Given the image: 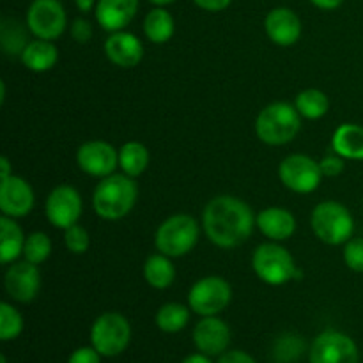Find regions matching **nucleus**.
Masks as SVG:
<instances>
[{"label": "nucleus", "mask_w": 363, "mask_h": 363, "mask_svg": "<svg viewBox=\"0 0 363 363\" xmlns=\"http://www.w3.org/2000/svg\"><path fill=\"white\" fill-rule=\"evenodd\" d=\"M202 225L213 245L220 248H236L252 236L257 223L247 202L233 195H218L204 208Z\"/></svg>", "instance_id": "f257e3e1"}, {"label": "nucleus", "mask_w": 363, "mask_h": 363, "mask_svg": "<svg viewBox=\"0 0 363 363\" xmlns=\"http://www.w3.org/2000/svg\"><path fill=\"white\" fill-rule=\"evenodd\" d=\"M138 186L133 177L116 174L103 177L92 195V208L103 220H121L135 208Z\"/></svg>", "instance_id": "f03ea898"}, {"label": "nucleus", "mask_w": 363, "mask_h": 363, "mask_svg": "<svg viewBox=\"0 0 363 363\" xmlns=\"http://www.w3.org/2000/svg\"><path fill=\"white\" fill-rule=\"evenodd\" d=\"M301 128V116L296 106L277 101L264 106L255 121V133L268 145L289 144Z\"/></svg>", "instance_id": "7ed1b4c3"}, {"label": "nucleus", "mask_w": 363, "mask_h": 363, "mask_svg": "<svg viewBox=\"0 0 363 363\" xmlns=\"http://www.w3.org/2000/svg\"><path fill=\"white\" fill-rule=\"evenodd\" d=\"M311 225L315 236L332 247L347 243L354 233V220L350 209L335 201H325L315 206Z\"/></svg>", "instance_id": "20e7f679"}, {"label": "nucleus", "mask_w": 363, "mask_h": 363, "mask_svg": "<svg viewBox=\"0 0 363 363\" xmlns=\"http://www.w3.org/2000/svg\"><path fill=\"white\" fill-rule=\"evenodd\" d=\"M255 275L268 286H284L300 277V268L289 250L279 243H262L252 257Z\"/></svg>", "instance_id": "39448f33"}, {"label": "nucleus", "mask_w": 363, "mask_h": 363, "mask_svg": "<svg viewBox=\"0 0 363 363\" xmlns=\"http://www.w3.org/2000/svg\"><path fill=\"white\" fill-rule=\"evenodd\" d=\"M199 241V223L190 215H174L160 223L155 234V245L160 254L183 257L195 248Z\"/></svg>", "instance_id": "423d86ee"}, {"label": "nucleus", "mask_w": 363, "mask_h": 363, "mask_svg": "<svg viewBox=\"0 0 363 363\" xmlns=\"http://www.w3.org/2000/svg\"><path fill=\"white\" fill-rule=\"evenodd\" d=\"M131 340V326L123 314L105 312L91 328V344L101 357L113 358L126 351Z\"/></svg>", "instance_id": "0eeeda50"}, {"label": "nucleus", "mask_w": 363, "mask_h": 363, "mask_svg": "<svg viewBox=\"0 0 363 363\" xmlns=\"http://www.w3.org/2000/svg\"><path fill=\"white\" fill-rule=\"evenodd\" d=\"M230 298L233 289L225 279L215 275L204 277L191 286L188 293V307L202 318L218 315L229 307Z\"/></svg>", "instance_id": "6e6552de"}, {"label": "nucleus", "mask_w": 363, "mask_h": 363, "mask_svg": "<svg viewBox=\"0 0 363 363\" xmlns=\"http://www.w3.org/2000/svg\"><path fill=\"white\" fill-rule=\"evenodd\" d=\"M308 360L311 363H358L360 353L357 342L350 335L326 330L312 342Z\"/></svg>", "instance_id": "1a4fd4ad"}, {"label": "nucleus", "mask_w": 363, "mask_h": 363, "mask_svg": "<svg viewBox=\"0 0 363 363\" xmlns=\"http://www.w3.org/2000/svg\"><path fill=\"white\" fill-rule=\"evenodd\" d=\"M279 177L284 186L296 194H311L321 184L323 176L319 162L307 155H291L282 160L279 167Z\"/></svg>", "instance_id": "9d476101"}, {"label": "nucleus", "mask_w": 363, "mask_h": 363, "mask_svg": "<svg viewBox=\"0 0 363 363\" xmlns=\"http://www.w3.org/2000/svg\"><path fill=\"white\" fill-rule=\"evenodd\" d=\"M67 18L59 0H34L27 11V28L38 39L60 38L66 30Z\"/></svg>", "instance_id": "9b49d317"}, {"label": "nucleus", "mask_w": 363, "mask_h": 363, "mask_svg": "<svg viewBox=\"0 0 363 363\" xmlns=\"http://www.w3.org/2000/svg\"><path fill=\"white\" fill-rule=\"evenodd\" d=\"M82 208H84V204H82L80 194L67 184L53 188L45 204L48 222L62 230L78 223L82 216Z\"/></svg>", "instance_id": "f8f14e48"}, {"label": "nucleus", "mask_w": 363, "mask_h": 363, "mask_svg": "<svg viewBox=\"0 0 363 363\" xmlns=\"http://www.w3.org/2000/svg\"><path fill=\"white\" fill-rule=\"evenodd\" d=\"M77 163L85 174L103 179L112 176L116 167L119 165V151H116V147L108 142H85L77 151Z\"/></svg>", "instance_id": "ddd939ff"}, {"label": "nucleus", "mask_w": 363, "mask_h": 363, "mask_svg": "<svg viewBox=\"0 0 363 363\" xmlns=\"http://www.w3.org/2000/svg\"><path fill=\"white\" fill-rule=\"evenodd\" d=\"M4 286L14 301H20V303L32 301L41 289V273H39L38 264H32L28 261L14 262L7 268Z\"/></svg>", "instance_id": "4468645a"}, {"label": "nucleus", "mask_w": 363, "mask_h": 363, "mask_svg": "<svg viewBox=\"0 0 363 363\" xmlns=\"http://www.w3.org/2000/svg\"><path fill=\"white\" fill-rule=\"evenodd\" d=\"M34 208V190L20 176H9L0 184V209L4 216L21 218Z\"/></svg>", "instance_id": "2eb2a0df"}, {"label": "nucleus", "mask_w": 363, "mask_h": 363, "mask_svg": "<svg viewBox=\"0 0 363 363\" xmlns=\"http://www.w3.org/2000/svg\"><path fill=\"white\" fill-rule=\"evenodd\" d=\"M194 344L208 357H222L230 344L229 326L216 315L202 318L194 328Z\"/></svg>", "instance_id": "dca6fc26"}, {"label": "nucleus", "mask_w": 363, "mask_h": 363, "mask_svg": "<svg viewBox=\"0 0 363 363\" xmlns=\"http://www.w3.org/2000/svg\"><path fill=\"white\" fill-rule=\"evenodd\" d=\"M264 30L275 45L291 46L300 39L301 21L294 11L287 7H277L266 16Z\"/></svg>", "instance_id": "f3484780"}, {"label": "nucleus", "mask_w": 363, "mask_h": 363, "mask_svg": "<svg viewBox=\"0 0 363 363\" xmlns=\"http://www.w3.org/2000/svg\"><path fill=\"white\" fill-rule=\"evenodd\" d=\"M105 53L112 64L119 67H135L144 57V46L140 39L131 32H112L105 41Z\"/></svg>", "instance_id": "a211bd4d"}, {"label": "nucleus", "mask_w": 363, "mask_h": 363, "mask_svg": "<svg viewBox=\"0 0 363 363\" xmlns=\"http://www.w3.org/2000/svg\"><path fill=\"white\" fill-rule=\"evenodd\" d=\"M138 11V0H98L96 20L105 30L119 32L131 23Z\"/></svg>", "instance_id": "6ab92c4d"}, {"label": "nucleus", "mask_w": 363, "mask_h": 363, "mask_svg": "<svg viewBox=\"0 0 363 363\" xmlns=\"http://www.w3.org/2000/svg\"><path fill=\"white\" fill-rule=\"evenodd\" d=\"M259 230L264 234L266 238L273 241H286L296 230V220H294L293 213L287 211L284 208H266L255 218Z\"/></svg>", "instance_id": "aec40b11"}, {"label": "nucleus", "mask_w": 363, "mask_h": 363, "mask_svg": "<svg viewBox=\"0 0 363 363\" xmlns=\"http://www.w3.org/2000/svg\"><path fill=\"white\" fill-rule=\"evenodd\" d=\"M20 59L27 69L35 71V73H45L57 64L59 50L48 39H34V41L28 43Z\"/></svg>", "instance_id": "412c9836"}, {"label": "nucleus", "mask_w": 363, "mask_h": 363, "mask_svg": "<svg viewBox=\"0 0 363 363\" xmlns=\"http://www.w3.org/2000/svg\"><path fill=\"white\" fill-rule=\"evenodd\" d=\"M332 147L344 160H363V126L347 123L337 128Z\"/></svg>", "instance_id": "4be33fe9"}, {"label": "nucleus", "mask_w": 363, "mask_h": 363, "mask_svg": "<svg viewBox=\"0 0 363 363\" xmlns=\"http://www.w3.org/2000/svg\"><path fill=\"white\" fill-rule=\"evenodd\" d=\"M23 230L14 222V218L2 216L0 218V261L2 264H11L16 261L25 248Z\"/></svg>", "instance_id": "5701e85b"}, {"label": "nucleus", "mask_w": 363, "mask_h": 363, "mask_svg": "<svg viewBox=\"0 0 363 363\" xmlns=\"http://www.w3.org/2000/svg\"><path fill=\"white\" fill-rule=\"evenodd\" d=\"M144 279L155 289H167L176 280V268L165 254H155L147 257L144 264Z\"/></svg>", "instance_id": "b1692460"}, {"label": "nucleus", "mask_w": 363, "mask_h": 363, "mask_svg": "<svg viewBox=\"0 0 363 363\" xmlns=\"http://www.w3.org/2000/svg\"><path fill=\"white\" fill-rule=\"evenodd\" d=\"M174 18L163 7H156V9L149 11L147 16L144 20V34L145 38L156 45H163L169 41L174 35Z\"/></svg>", "instance_id": "393cba45"}, {"label": "nucleus", "mask_w": 363, "mask_h": 363, "mask_svg": "<svg viewBox=\"0 0 363 363\" xmlns=\"http://www.w3.org/2000/svg\"><path fill=\"white\" fill-rule=\"evenodd\" d=\"M149 165V151L140 142H128L119 149V167L123 174L138 177L145 172Z\"/></svg>", "instance_id": "a878e982"}, {"label": "nucleus", "mask_w": 363, "mask_h": 363, "mask_svg": "<svg viewBox=\"0 0 363 363\" xmlns=\"http://www.w3.org/2000/svg\"><path fill=\"white\" fill-rule=\"evenodd\" d=\"M294 106L300 112L301 117L311 121L321 119L323 116H326L330 108L328 96L325 94L319 89H305L300 94L296 96V101H294Z\"/></svg>", "instance_id": "bb28decb"}, {"label": "nucleus", "mask_w": 363, "mask_h": 363, "mask_svg": "<svg viewBox=\"0 0 363 363\" xmlns=\"http://www.w3.org/2000/svg\"><path fill=\"white\" fill-rule=\"evenodd\" d=\"M0 43H2L4 52L13 57L21 55L30 41H27V30L20 21L6 18L0 25Z\"/></svg>", "instance_id": "cd10ccee"}, {"label": "nucleus", "mask_w": 363, "mask_h": 363, "mask_svg": "<svg viewBox=\"0 0 363 363\" xmlns=\"http://www.w3.org/2000/svg\"><path fill=\"white\" fill-rule=\"evenodd\" d=\"M190 321V311L181 303H165L156 312V326L163 333H177Z\"/></svg>", "instance_id": "c85d7f7f"}, {"label": "nucleus", "mask_w": 363, "mask_h": 363, "mask_svg": "<svg viewBox=\"0 0 363 363\" xmlns=\"http://www.w3.org/2000/svg\"><path fill=\"white\" fill-rule=\"evenodd\" d=\"M23 332V318L13 305L2 301L0 303V339L14 340Z\"/></svg>", "instance_id": "c756f323"}, {"label": "nucleus", "mask_w": 363, "mask_h": 363, "mask_svg": "<svg viewBox=\"0 0 363 363\" xmlns=\"http://www.w3.org/2000/svg\"><path fill=\"white\" fill-rule=\"evenodd\" d=\"M52 254V241L45 233H32L25 240L23 257L32 264H43Z\"/></svg>", "instance_id": "7c9ffc66"}, {"label": "nucleus", "mask_w": 363, "mask_h": 363, "mask_svg": "<svg viewBox=\"0 0 363 363\" xmlns=\"http://www.w3.org/2000/svg\"><path fill=\"white\" fill-rule=\"evenodd\" d=\"M305 350V342L303 339L296 335H286L277 342L275 346V357L277 362L280 363H289L294 362L296 358L301 357Z\"/></svg>", "instance_id": "2f4dec72"}, {"label": "nucleus", "mask_w": 363, "mask_h": 363, "mask_svg": "<svg viewBox=\"0 0 363 363\" xmlns=\"http://www.w3.org/2000/svg\"><path fill=\"white\" fill-rule=\"evenodd\" d=\"M64 243H66V248L71 254L82 255L89 250L91 238H89V233L84 227L74 223V225L67 227V229L64 230Z\"/></svg>", "instance_id": "473e14b6"}, {"label": "nucleus", "mask_w": 363, "mask_h": 363, "mask_svg": "<svg viewBox=\"0 0 363 363\" xmlns=\"http://www.w3.org/2000/svg\"><path fill=\"white\" fill-rule=\"evenodd\" d=\"M344 262L351 272L363 273V238H351L344 247Z\"/></svg>", "instance_id": "72a5a7b5"}, {"label": "nucleus", "mask_w": 363, "mask_h": 363, "mask_svg": "<svg viewBox=\"0 0 363 363\" xmlns=\"http://www.w3.org/2000/svg\"><path fill=\"white\" fill-rule=\"evenodd\" d=\"M319 167H321V172L325 177H337L344 172V158L335 155H328L319 162Z\"/></svg>", "instance_id": "f704fd0d"}, {"label": "nucleus", "mask_w": 363, "mask_h": 363, "mask_svg": "<svg viewBox=\"0 0 363 363\" xmlns=\"http://www.w3.org/2000/svg\"><path fill=\"white\" fill-rule=\"evenodd\" d=\"M71 38L74 39L80 45H85L92 39V25L91 21H87L85 18H77V20L71 23Z\"/></svg>", "instance_id": "c9c22d12"}, {"label": "nucleus", "mask_w": 363, "mask_h": 363, "mask_svg": "<svg viewBox=\"0 0 363 363\" xmlns=\"http://www.w3.org/2000/svg\"><path fill=\"white\" fill-rule=\"evenodd\" d=\"M67 363H101V354L94 347H78L73 351Z\"/></svg>", "instance_id": "e433bc0d"}, {"label": "nucleus", "mask_w": 363, "mask_h": 363, "mask_svg": "<svg viewBox=\"0 0 363 363\" xmlns=\"http://www.w3.org/2000/svg\"><path fill=\"white\" fill-rule=\"evenodd\" d=\"M216 363H257L245 351H225Z\"/></svg>", "instance_id": "4c0bfd02"}, {"label": "nucleus", "mask_w": 363, "mask_h": 363, "mask_svg": "<svg viewBox=\"0 0 363 363\" xmlns=\"http://www.w3.org/2000/svg\"><path fill=\"white\" fill-rule=\"evenodd\" d=\"M201 9L211 11V13H218V11L227 9L230 6V0H194Z\"/></svg>", "instance_id": "58836bf2"}, {"label": "nucleus", "mask_w": 363, "mask_h": 363, "mask_svg": "<svg viewBox=\"0 0 363 363\" xmlns=\"http://www.w3.org/2000/svg\"><path fill=\"white\" fill-rule=\"evenodd\" d=\"M311 2L314 4L315 7H319V9L332 11V9H337L344 0H311Z\"/></svg>", "instance_id": "ea45409f"}, {"label": "nucleus", "mask_w": 363, "mask_h": 363, "mask_svg": "<svg viewBox=\"0 0 363 363\" xmlns=\"http://www.w3.org/2000/svg\"><path fill=\"white\" fill-rule=\"evenodd\" d=\"M183 363H213V362H211V357L197 351V353L194 354H188V357L183 360Z\"/></svg>", "instance_id": "a19ab883"}, {"label": "nucleus", "mask_w": 363, "mask_h": 363, "mask_svg": "<svg viewBox=\"0 0 363 363\" xmlns=\"http://www.w3.org/2000/svg\"><path fill=\"white\" fill-rule=\"evenodd\" d=\"M77 2V7L82 11V13H89L92 7H96V0H74Z\"/></svg>", "instance_id": "79ce46f5"}, {"label": "nucleus", "mask_w": 363, "mask_h": 363, "mask_svg": "<svg viewBox=\"0 0 363 363\" xmlns=\"http://www.w3.org/2000/svg\"><path fill=\"white\" fill-rule=\"evenodd\" d=\"M0 170H2V179H6V177L13 176V174H11V163H9V160H7V158L0 160Z\"/></svg>", "instance_id": "37998d69"}, {"label": "nucleus", "mask_w": 363, "mask_h": 363, "mask_svg": "<svg viewBox=\"0 0 363 363\" xmlns=\"http://www.w3.org/2000/svg\"><path fill=\"white\" fill-rule=\"evenodd\" d=\"M149 2H152V4H156V6H167V4H172L174 0H149Z\"/></svg>", "instance_id": "c03bdc74"}, {"label": "nucleus", "mask_w": 363, "mask_h": 363, "mask_svg": "<svg viewBox=\"0 0 363 363\" xmlns=\"http://www.w3.org/2000/svg\"><path fill=\"white\" fill-rule=\"evenodd\" d=\"M0 363H7V360H6V357H4V354H2V357H0Z\"/></svg>", "instance_id": "a18cd8bd"}]
</instances>
